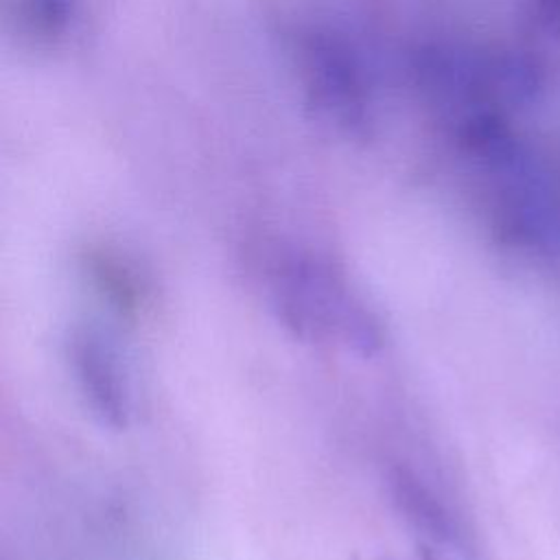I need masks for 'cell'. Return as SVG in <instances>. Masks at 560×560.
<instances>
[{"instance_id":"1","label":"cell","mask_w":560,"mask_h":560,"mask_svg":"<svg viewBox=\"0 0 560 560\" xmlns=\"http://www.w3.org/2000/svg\"><path fill=\"white\" fill-rule=\"evenodd\" d=\"M271 306L304 341H335L363 357L381 348V326L365 302L326 262L287 256L273 269Z\"/></svg>"},{"instance_id":"2","label":"cell","mask_w":560,"mask_h":560,"mask_svg":"<svg viewBox=\"0 0 560 560\" xmlns=\"http://www.w3.org/2000/svg\"><path fill=\"white\" fill-rule=\"evenodd\" d=\"M298 72L315 112L348 136H365L372 98L357 50L337 33L311 28L295 37Z\"/></svg>"},{"instance_id":"3","label":"cell","mask_w":560,"mask_h":560,"mask_svg":"<svg viewBox=\"0 0 560 560\" xmlns=\"http://www.w3.org/2000/svg\"><path fill=\"white\" fill-rule=\"evenodd\" d=\"M68 359L74 383L96 420L109 429H125L133 416V387L116 337L96 322L74 324Z\"/></svg>"},{"instance_id":"4","label":"cell","mask_w":560,"mask_h":560,"mask_svg":"<svg viewBox=\"0 0 560 560\" xmlns=\"http://www.w3.org/2000/svg\"><path fill=\"white\" fill-rule=\"evenodd\" d=\"M392 497L416 536L420 560H477L446 508L418 477L400 479Z\"/></svg>"},{"instance_id":"5","label":"cell","mask_w":560,"mask_h":560,"mask_svg":"<svg viewBox=\"0 0 560 560\" xmlns=\"http://www.w3.org/2000/svg\"><path fill=\"white\" fill-rule=\"evenodd\" d=\"M18 31L37 44H52L66 35L74 18V0H9Z\"/></svg>"},{"instance_id":"6","label":"cell","mask_w":560,"mask_h":560,"mask_svg":"<svg viewBox=\"0 0 560 560\" xmlns=\"http://www.w3.org/2000/svg\"><path fill=\"white\" fill-rule=\"evenodd\" d=\"M527 18L538 42L560 48V0H532Z\"/></svg>"}]
</instances>
